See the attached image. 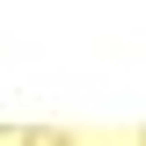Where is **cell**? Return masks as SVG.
<instances>
[{
	"mask_svg": "<svg viewBox=\"0 0 146 146\" xmlns=\"http://www.w3.org/2000/svg\"><path fill=\"white\" fill-rule=\"evenodd\" d=\"M22 146H73L66 131H22Z\"/></svg>",
	"mask_w": 146,
	"mask_h": 146,
	"instance_id": "6da1fadb",
	"label": "cell"
},
{
	"mask_svg": "<svg viewBox=\"0 0 146 146\" xmlns=\"http://www.w3.org/2000/svg\"><path fill=\"white\" fill-rule=\"evenodd\" d=\"M139 146H146V131H139Z\"/></svg>",
	"mask_w": 146,
	"mask_h": 146,
	"instance_id": "7a4b0ae2",
	"label": "cell"
}]
</instances>
